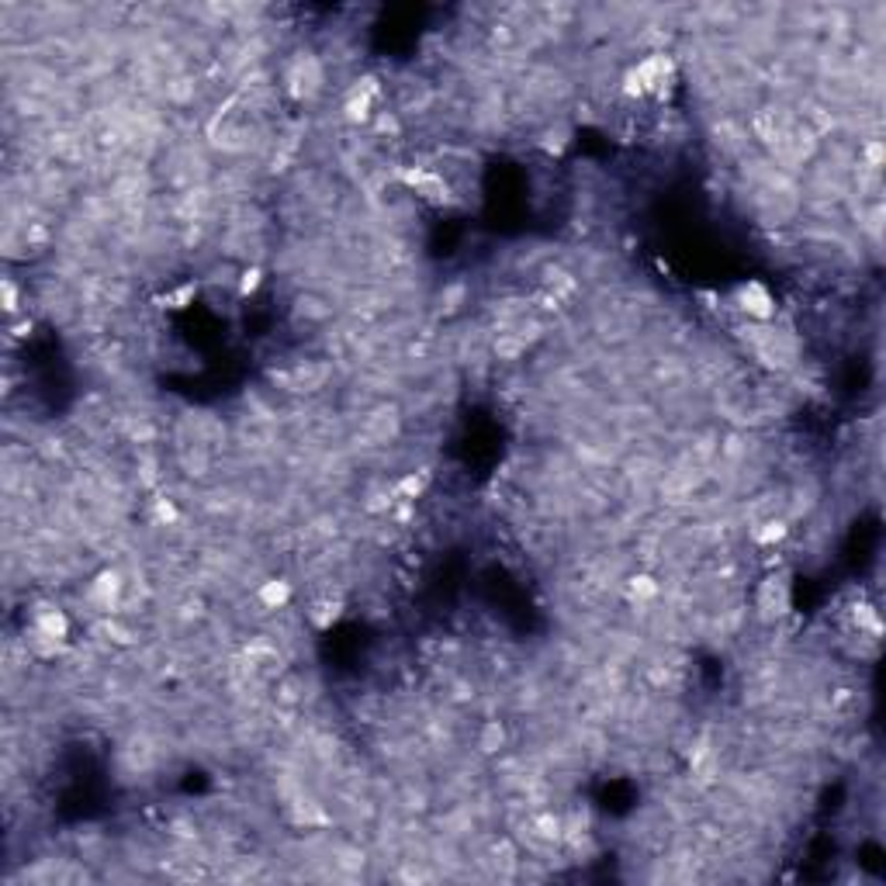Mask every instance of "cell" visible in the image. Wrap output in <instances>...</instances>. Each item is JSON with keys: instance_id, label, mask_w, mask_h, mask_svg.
I'll return each instance as SVG.
<instances>
[{"instance_id": "cell-1", "label": "cell", "mask_w": 886, "mask_h": 886, "mask_svg": "<svg viewBox=\"0 0 886 886\" xmlns=\"http://www.w3.org/2000/svg\"><path fill=\"white\" fill-rule=\"evenodd\" d=\"M738 309L748 312L751 319H762V322H765V319L776 316V298H772V291H769L765 284L748 280V284L738 287Z\"/></svg>"}, {"instance_id": "cell-2", "label": "cell", "mask_w": 886, "mask_h": 886, "mask_svg": "<svg viewBox=\"0 0 886 886\" xmlns=\"http://www.w3.org/2000/svg\"><path fill=\"white\" fill-rule=\"evenodd\" d=\"M32 630H35V637L39 641H46L49 648H56L66 634H70V620H66V613L63 610H52V606H42L39 613H35V624H32Z\"/></svg>"}, {"instance_id": "cell-3", "label": "cell", "mask_w": 886, "mask_h": 886, "mask_svg": "<svg viewBox=\"0 0 886 886\" xmlns=\"http://www.w3.org/2000/svg\"><path fill=\"white\" fill-rule=\"evenodd\" d=\"M118 596H122V575L118 571H101L94 581H90V588H87V599L97 606V610H115V603H118Z\"/></svg>"}, {"instance_id": "cell-4", "label": "cell", "mask_w": 886, "mask_h": 886, "mask_svg": "<svg viewBox=\"0 0 886 886\" xmlns=\"http://www.w3.org/2000/svg\"><path fill=\"white\" fill-rule=\"evenodd\" d=\"M256 599L263 610H284L287 599H291V581L284 578H267L260 588H256Z\"/></svg>"}, {"instance_id": "cell-5", "label": "cell", "mask_w": 886, "mask_h": 886, "mask_svg": "<svg viewBox=\"0 0 886 886\" xmlns=\"http://www.w3.org/2000/svg\"><path fill=\"white\" fill-rule=\"evenodd\" d=\"M478 748H481L485 755L502 751V748H505V727H502L499 720H485V727H481V734H478Z\"/></svg>"}, {"instance_id": "cell-6", "label": "cell", "mask_w": 886, "mask_h": 886, "mask_svg": "<svg viewBox=\"0 0 886 886\" xmlns=\"http://www.w3.org/2000/svg\"><path fill=\"white\" fill-rule=\"evenodd\" d=\"M627 593H630L634 603H651V599L658 596V581H655L651 575H634L630 585H627Z\"/></svg>"}, {"instance_id": "cell-7", "label": "cell", "mask_w": 886, "mask_h": 886, "mask_svg": "<svg viewBox=\"0 0 886 886\" xmlns=\"http://www.w3.org/2000/svg\"><path fill=\"white\" fill-rule=\"evenodd\" d=\"M198 294V284L191 280V284H184V287H177V291H170V294H163L160 298V305L163 309H184V305H191V298Z\"/></svg>"}, {"instance_id": "cell-8", "label": "cell", "mask_w": 886, "mask_h": 886, "mask_svg": "<svg viewBox=\"0 0 886 886\" xmlns=\"http://www.w3.org/2000/svg\"><path fill=\"white\" fill-rule=\"evenodd\" d=\"M423 485H426V474H405V478L395 485V495L405 499V502H416L419 492H423Z\"/></svg>"}, {"instance_id": "cell-9", "label": "cell", "mask_w": 886, "mask_h": 886, "mask_svg": "<svg viewBox=\"0 0 886 886\" xmlns=\"http://www.w3.org/2000/svg\"><path fill=\"white\" fill-rule=\"evenodd\" d=\"M786 537V523L782 519H769V523H762L758 530H755V540L758 543H776V540H782Z\"/></svg>"}, {"instance_id": "cell-10", "label": "cell", "mask_w": 886, "mask_h": 886, "mask_svg": "<svg viewBox=\"0 0 886 886\" xmlns=\"http://www.w3.org/2000/svg\"><path fill=\"white\" fill-rule=\"evenodd\" d=\"M260 280H263V270H260V267H246V270L239 273V294H242V298H249V294L260 287Z\"/></svg>"}, {"instance_id": "cell-11", "label": "cell", "mask_w": 886, "mask_h": 886, "mask_svg": "<svg viewBox=\"0 0 886 886\" xmlns=\"http://www.w3.org/2000/svg\"><path fill=\"white\" fill-rule=\"evenodd\" d=\"M561 831H564L561 817H550V813L537 817V834H540V838H561Z\"/></svg>"}, {"instance_id": "cell-12", "label": "cell", "mask_w": 886, "mask_h": 886, "mask_svg": "<svg viewBox=\"0 0 886 886\" xmlns=\"http://www.w3.org/2000/svg\"><path fill=\"white\" fill-rule=\"evenodd\" d=\"M855 620H858V627H865V630H872V634H879L883 627H879V617H876V610L872 606H855Z\"/></svg>"}, {"instance_id": "cell-13", "label": "cell", "mask_w": 886, "mask_h": 886, "mask_svg": "<svg viewBox=\"0 0 886 886\" xmlns=\"http://www.w3.org/2000/svg\"><path fill=\"white\" fill-rule=\"evenodd\" d=\"M336 617H340V606H336V603H322V606H316L312 624H316V627H329Z\"/></svg>"}, {"instance_id": "cell-14", "label": "cell", "mask_w": 886, "mask_h": 886, "mask_svg": "<svg viewBox=\"0 0 886 886\" xmlns=\"http://www.w3.org/2000/svg\"><path fill=\"white\" fill-rule=\"evenodd\" d=\"M865 166H872V170H879L883 166V156H886V149H883V142L879 139H872V142H865Z\"/></svg>"}, {"instance_id": "cell-15", "label": "cell", "mask_w": 886, "mask_h": 886, "mask_svg": "<svg viewBox=\"0 0 886 886\" xmlns=\"http://www.w3.org/2000/svg\"><path fill=\"white\" fill-rule=\"evenodd\" d=\"M156 519H160V523H166V526H170V523H177V505H173L170 499H156Z\"/></svg>"}, {"instance_id": "cell-16", "label": "cell", "mask_w": 886, "mask_h": 886, "mask_svg": "<svg viewBox=\"0 0 886 886\" xmlns=\"http://www.w3.org/2000/svg\"><path fill=\"white\" fill-rule=\"evenodd\" d=\"M461 298H464V287H461V284H450L447 294H443V302H447L443 312H457V309H461Z\"/></svg>"}, {"instance_id": "cell-17", "label": "cell", "mask_w": 886, "mask_h": 886, "mask_svg": "<svg viewBox=\"0 0 886 886\" xmlns=\"http://www.w3.org/2000/svg\"><path fill=\"white\" fill-rule=\"evenodd\" d=\"M4 309H8V312H18V291H15L11 280H4Z\"/></svg>"}]
</instances>
